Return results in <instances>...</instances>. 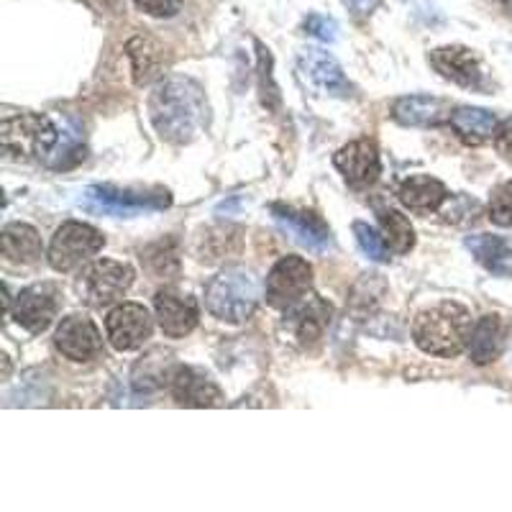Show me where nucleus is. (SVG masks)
<instances>
[{
    "mask_svg": "<svg viewBox=\"0 0 512 512\" xmlns=\"http://www.w3.org/2000/svg\"><path fill=\"white\" fill-rule=\"evenodd\" d=\"M149 118L157 134L172 144H187L195 139L208 118L203 90L187 77H169L159 82L149 98Z\"/></svg>",
    "mask_w": 512,
    "mask_h": 512,
    "instance_id": "f257e3e1",
    "label": "nucleus"
},
{
    "mask_svg": "<svg viewBox=\"0 0 512 512\" xmlns=\"http://www.w3.org/2000/svg\"><path fill=\"white\" fill-rule=\"evenodd\" d=\"M472 336V315L459 303H441L415 318V344L433 356H456Z\"/></svg>",
    "mask_w": 512,
    "mask_h": 512,
    "instance_id": "f03ea898",
    "label": "nucleus"
},
{
    "mask_svg": "<svg viewBox=\"0 0 512 512\" xmlns=\"http://www.w3.org/2000/svg\"><path fill=\"white\" fill-rule=\"evenodd\" d=\"M259 303V282L244 267H228L210 280L205 290V305L218 320L244 323Z\"/></svg>",
    "mask_w": 512,
    "mask_h": 512,
    "instance_id": "7ed1b4c3",
    "label": "nucleus"
},
{
    "mask_svg": "<svg viewBox=\"0 0 512 512\" xmlns=\"http://www.w3.org/2000/svg\"><path fill=\"white\" fill-rule=\"evenodd\" d=\"M0 139H3V149L11 157L49 159L59 141V131L52 118L36 116V113H18V116L3 118Z\"/></svg>",
    "mask_w": 512,
    "mask_h": 512,
    "instance_id": "20e7f679",
    "label": "nucleus"
},
{
    "mask_svg": "<svg viewBox=\"0 0 512 512\" xmlns=\"http://www.w3.org/2000/svg\"><path fill=\"white\" fill-rule=\"evenodd\" d=\"M85 205L93 213L116 218H134L144 213H157L169 205V195L164 190L144 192L131 190V187L116 185H93L85 190Z\"/></svg>",
    "mask_w": 512,
    "mask_h": 512,
    "instance_id": "39448f33",
    "label": "nucleus"
},
{
    "mask_svg": "<svg viewBox=\"0 0 512 512\" xmlns=\"http://www.w3.org/2000/svg\"><path fill=\"white\" fill-rule=\"evenodd\" d=\"M131 282H134V269L128 264L100 259V262H93L82 272L77 290H80L82 300L88 305L105 308V305L121 300L128 287H131Z\"/></svg>",
    "mask_w": 512,
    "mask_h": 512,
    "instance_id": "423d86ee",
    "label": "nucleus"
},
{
    "mask_svg": "<svg viewBox=\"0 0 512 512\" xmlns=\"http://www.w3.org/2000/svg\"><path fill=\"white\" fill-rule=\"evenodd\" d=\"M100 249H103V233L95 231L88 223H64L54 233L52 246H49V264L57 272H72Z\"/></svg>",
    "mask_w": 512,
    "mask_h": 512,
    "instance_id": "0eeeda50",
    "label": "nucleus"
},
{
    "mask_svg": "<svg viewBox=\"0 0 512 512\" xmlns=\"http://www.w3.org/2000/svg\"><path fill=\"white\" fill-rule=\"evenodd\" d=\"M313 285V269L300 256H285L274 264L267 277V303L272 308L290 310L305 300Z\"/></svg>",
    "mask_w": 512,
    "mask_h": 512,
    "instance_id": "6e6552de",
    "label": "nucleus"
},
{
    "mask_svg": "<svg viewBox=\"0 0 512 512\" xmlns=\"http://www.w3.org/2000/svg\"><path fill=\"white\" fill-rule=\"evenodd\" d=\"M57 308H59V290L54 285H49V282H44V285L26 287V290L16 297L13 318H16L18 326H24L26 331L41 333L52 326Z\"/></svg>",
    "mask_w": 512,
    "mask_h": 512,
    "instance_id": "1a4fd4ad",
    "label": "nucleus"
},
{
    "mask_svg": "<svg viewBox=\"0 0 512 512\" xmlns=\"http://www.w3.org/2000/svg\"><path fill=\"white\" fill-rule=\"evenodd\" d=\"M105 331H108L113 349L134 351L144 344L146 338L152 336V318H149L144 305L123 303L108 315Z\"/></svg>",
    "mask_w": 512,
    "mask_h": 512,
    "instance_id": "9d476101",
    "label": "nucleus"
},
{
    "mask_svg": "<svg viewBox=\"0 0 512 512\" xmlns=\"http://www.w3.org/2000/svg\"><path fill=\"white\" fill-rule=\"evenodd\" d=\"M300 70L308 77L310 85L323 95H331V98H349L351 95V82L346 80L341 64L323 49L308 47L305 52H300Z\"/></svg>",
    "mask_w": 512,
    "mask_h": 512,
    "instance_id": "9b49d317",
    "label": "nucleus"
},
{
    "mask_svg": "<svg viewBox=\"0 0 512 512\" xmlns=\"http://www.w3.org/2000/svg\"><path fill=\"white\" fill-rule=\"evenodd\" d=\"M54 344L67 359L72 361H93L103 349L100 333L88 315H70L57 328Z\"/></svg>",
    "mask_w": 512,
    "mask_h": 512,
    "instance_id": "f8f14e48",
    "label": "nucleus"
},
{
    "mask_svg": "<svg viewBox=\"0 0 512 512\" xmlns=\"http://www.w3.org/2000/svg\"><path fill=\"white\" fill-rule=\"evenodd\" d=\"M333 164L351 187H369L379 177V154L372 141H351L333 157Z\"/></svg>",
    "mask_w": 512,
    "mask_h": 512,
    "instance_id": "ddd939ff",
    "label": "nucleus"
},
{
    "mask_svg": "<svg viewBox=\"0 0 512 512\" xmlns=\"http://www.w3.org/2000/svg\"><path fill=\"white\" fill-rule=\"evenodd\" d=\"M274 221L280 223L282 231L287 236L297 241L300 246L310 251H326L328 246L333 244L331 241V231L323 226V221L313 216V213H300V210L285 208V205H274L272 208Z\"/></svg>",
    "mask_w": 512,
    "mask_h": 512,
    "instance_id": "4468645a",
    "label": "nucleus"
},
{
    "mask_svg": "<svg viewBox=\"0 0 512 512\" xmlns=\"http://www.w3.org/2000/svg\"><path fill=\"white\" fill-rule=\"evenodd\" d=\"M172 382V395L180 405L187 408H213L221 402V390L218 384L203 372V369L180 367L169 377Z\"/></svg>",
    "mask_w": 512,
    "mask_h": 512,
    "instance_id": "2eb2a0df",
    "label": "nucleus"
},
{
    "mask_svg": "<svg viewBox=\"0 0 512 512\" xmlns=\"http://www.w3.org/2000/svg\"><path fill=\"white\" fill-rule=\"evenodd\" d=\"M154 308L162 331L169 338H182L198 326V305L190 297H182L172 290H162L154 297Z\"/></svg>",
    "mask_w": 512,
    "mask_h": 512,
    "instance_id": "dca6fc26",
    "label": "nucleus"
},
{
    "mask_svg": "<svg viewBox=\"0 0 512 512\" xmlns=\"http://www.w3.org/2000/svg\"><path fill=\"white\" fill-rule=\"evenodd\" d=\"M431 62L446 80L456 82L461 88H482V67L472 49L441 47L431 54Z\"/></svg>",
    "mask_w": 512,
    "mask_h": 512,
    "instance_id": "f3484780",
    "label": "nucleus"
},
{
    "mask_svg": "<svg viewBox=\"0 0 512 512\" xmlns=\"http://www.w3.org/2000/svg\"><path fill=\"white\" fill-rule=\"evenodd\" d=\"M395 118L402 126L413 128H431L441 126L451 118V108L446 100L431 98V95H410L395 103Z\"/></svg>",
    "mask_w": 512,
    "mask_h": 512,
    "instance_id": "a211bd4d",
    "label": "nucleus"
},
{
    "mask_svg": "<svg viewBox=\"0 0 512 512\" xmlns=\"http://www.w3.org/2000/svg\"><path fill=\"white\" fill-rule=\"evenodd\" d=\"M287 313H290L287 323L295 331V336L300 338V344H313L326 331L328 320H331V305L323 303L318 295H308Z\"/></svg>",
    "mask_w": 512,
    "mask_h": 512,
    "instance_id": "6ab92c4d",
    "label": "nucleus"
},
{
    "mask_svg": "<svg viewBox=\"0 0 512 512\" xmlns=\"http://www.w3.org/2000/svg\"><path fill=\"white\" fill-rule=\"evenodd\" d=\"M507 344V326L500 315H484L469 336V354L477 364H489L502 354Z\"/></svg>",
    "mask_w": 512,
    "mask_h": 512,
    "instance_id": "aec40b11",
    "label": "nucleus"
},
{
    "mask_svg": "<svg viewBox=\"0 0 512 512\" xmlns=\"http://www.w3.org/2000/svg\"><path fill=\"white\" fill-rule=\"evenodd\" d=\"M466 249L477 256V262L489 272L507 277L512 272V246L502 236H489V233H474L466 239Z\"/></svg>",
    "mask_w": 512,
    "mask_h": 512,
    "instance_id": "412c9836",
    "label": "nucleus"
},
{
    "mask_svg": "<svg viewBox=\"0 0 512 512\" xmlns=\"http://www.w3.org/2000/svg\"><path fill=\"white\" fill-rule=\"evenodd\" d=\"M400 200L405 208L418 210V213H431V210H438L443 205V200L448 198L446 187L443 182L433 180V177H410L400 185Z\"/></svg>",
    "mask_w": 512,
    "mask_h": 512,
    "instance_id": "4be33fe9",
    "label": "nucleus"
},
{
    "mask_svg": "<svg viewBox=\"0 0 512 512\" xmlns=\"http://www.w3.org/2000/svg\"><path fill=\"white\" fill-rule=\"evenodd\" d=\"M3 256L11 264H34L41 256L39 233L26 223H8L3 228Z\"/></svg>",
    "mask_w": 512,
    "mask_h": 512,
    "instance_id": "5701e85b",
    "label": "nucleus"
},
{
    "mask_svg": "<svg viewBox=\"0 0 512 512\" xmlns=\"http://www.w3.org/2000/svg\"><path fill=\"white\" fill-rule=\"evenodd\" d=\"M448 123L454 126V131L466 144L474 146L492 139V134L497 131L495 113L484 111V108H456L451 118H448Z\"/></svg>",
    "mask_w": 512,
    "mask_h": 512,
    "instance_id": "b1692460",
    "label": "nucleus"
},
{
    "mask_svg": "<svg viewBox=\"0 0 512 512\" xmlns=\"http://www.w3.org/2000/svg\"><path fill=\"white\" fill-rule=\"evenodd\" d=\"M379 221H382L384 241L390 244L392 251H397V254H408V251L413 249L415 231L400 210H384L382 216H379Z\"/></svg>",
    "mask_w": 512,
    "mask_h": 512,
    "instance_id": "393cba45",
    "label": "nucleus"
},
{
    "mask_svg": "<svg viewBox=\"0 0 512 512\" xmlns=\"http://www.w3.org/2000/svg\"><path fill=\"white\" fill-rule=\"evenodd\" d=\"M128 57L134 59V72L139 85L149 80L154 75V70L159 67V62H162V52H159L157 44L152 39H144V36H139V39L128 44Z\"/></svg>",
    "mask_w": 512,
    "mask_h": 512,
    "instance_id": "a878e982",
    "label": "nucleus"
},
{
    "mask_svg": "<svg viewBox=\"0 0 512 512\" xmlns=\"http://www.w3.org/2000/svg\"><path fill=\"white\" fill-rule=\"evenodd\" d=\"M354 236H356V244H359V249L364 251V254L372 259V262H387V259H390V251H387V246H384L382 236H377V231H374V228H369L367 223L356 221Z\"/></svg>",
    "mask_w": 512,
    "mask_h": 512,
    "instance_id": "bb28decb",
    "label": "nucleus"
},
{
    "mask_svg": "<svg viewBox=\"0 0 512 512\" xmlns=\"http://www.w3.org/2000/svg\"><path fill=\"white\" fill-rule=\"evenodd\" d=\"M489 218L502 228H512V182L497 187L489 200Z\"/></svg>",
    "mask_w": 512,
    "mask_h": 512,
    "instance_id": "cd10ccee",
    "label": "nucleus"
},
{
    "mask_svg": "<svg viewBox=\"0 0 512 512\" xmlns=\"http://www.w3.org/2000/svg\"><path fill=\"white\" fill-rule=\"evenodd\" d=\"M305 29H308L310 36H315V39L320 41H336L338 39V26L333 18L323 16V13H310L308 18H305Z\"/></svg>",
    "mask_w": 512,
    "mask_h": 512,
    "instance_id": "c85d7f7f",
    "label": "nucleus"
},
{
    "mask_svg": "<svg viewBox=\"0 0 512 512\" xmlns=\"http://www.w3.org/2000/svg\"><path fill=\"white\" fill-rule=\"evenodd\" d=\"M136 6H139L144 13H149V16L167 18V16H175V13L180 11L182 0H136Z\"/></svg>",
    "mask_w": 512,
    "mask_h": 512,
    "instance_id": "c756f323",
    "label": "nucleus"
},
{
    "mask_svg": "<svg viewBox=\"0 0 512 512\" xmlns=\"http://www.w3.org/2000/svg\"><path fill=\"white\" fill-rule=\"evenodd\" d=\"M495 146L497 152H500V157L512 164V118H507V121H502L500 126H497Z\"/></svg>",
    "mask_w": 512,
    "mask_h": 512,
    "instance_id": "7c9ffc66",
    "label": "nucleus"
},
{
    "mask_svg": "<svg viewBox=\"0 0 512 512\" xmlns=\"http://www.w3.org/2000/svg\"><path fill=\"white\" fill-rule=\"evenodd\" d=\"M344 6L354 11L356 16H367V13H372L379 6V0H344Z\"/></svg>",
    "mask_w": 512,
    "mask_h": 512,
    "instance_id": "2f4dec72",
    "label": "nucleus"
},
{
    "mask_svg": "<svg viewBox=\"0 0 512 512\" xmlns=\"http://www.w3.org/2000/svg\"><path fill=\"white\" fill-rule=\"evenodd\" d=\"M502 6L507 8V13H512V0H502Z\"/></svg>",
    "mask_w": 512,
    "mask_h": 512,
    "instance_id": "473e14b6",
    "label": "nucleus"
}]
</instances>
